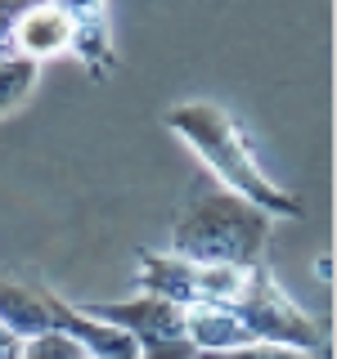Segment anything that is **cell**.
Here are the masks:
<instances>
[{"instance_id":"obj_1","label":"cell","mask_w":337,"mask_h":359,"mask_svg":"<svg viewBox=\"0 0 337 359\" xmlns=\"http://www.w3.org/2000/svg\"><path fill=\"white\" fill-rule=\"evenodd\" d=\"M166 130H176L180 140L211 166V175L225 184V194L261 207L270 220L275 216H292V220L306 216V202L297 194H288V189H279L275 180L265 175V166L256 162L252 144H247V130L220 104H207V99L176 104L166 112Z\"/></svg>"},{"instance_id":"obj_2","label":"cell","mask_w":337,"mask_h":359,"mask_svg":"<svg viewBox=\"0 0 337 359\" xmlns=\"http://www.w3.org/2000/svg\"><path fill=\"white\" fill-rule=\"evenodd\" d=\"M270 252V216L252 202L225 194H198L180 211L171 229V256L198 265H230V269H261Z\"/></svg>"},{"instance_id":"obj_10","label":"cell","mask_w":337,"mask_h":359,"mask_svg":"<svg viewBox=\"0 0 337 359\" xmlns=\"http://www.w3.org/2000/svg\"><path fill=\"white\" fill-rule=\"evenodd\" d=\"M22 359H90V355L63 332H41L22 341Z\"/></svg>"},{"instance_id":"obj_9","label":"cell","mask_w":337,"mask_h":359,"mask_svg":"<svg viewBox=\"0 0 337 359\" xmlns=\"http://www.w3.org/2000/svg\"><path fill=\"white\" fill-rule=\"evenodd\" d=\"M37 76H41V63L22 59V54L0 59V117H5V112H14L22 99L37 90Z\"/></svg>"},{"instance_id":"obj_6","label":"cell","mask_w":337,"mask_h":359,"mask_svg":"<svg viewBox=\"0 0 337 359\" xmlns=\"http://www.w3.org/2000/svg\"><path fill=\"white\" fill-rule=\"evenodd\" d=\"M63 14L72 45L67 54H77L81 67H90L95 81H108L117 67V50H112V27H108V0H50Z\"/></svg>"},{"instance_id":"obj_7","label":"cell","mask_w":337,"mask_h":359,"mask_svg":"<svg viewBox=\"0 0 337 359\" xmlns=\"http://www.w3.org/2000/svg\"><path fill=\"white\" fill-rule=\"evenodd\" d=\"M67 45H72V32H67L63 14L50 5V0H32V5L18 14L14 54H22V59H32V63H45V59L67 54Z\"/></svg>"},{"instance_id":"obj_11","label":"cell","mask_w":337,"mask_h":359,"mask_svg":"<svg viewBox=\"0 0 337 359\" xmlns=\"http://www.w3.org/2000/svg\"><path fill=\"white\" fill-rule=\"evenodd\" d=\"M194 359H315V355H306V351H292V346L252 341V346H234V351H198Z\"/></svg>"},{"instance_id":"obj_8","label":"cell","mask_w":337,"mask_h":359,"mask_svg":"<svg viewBox=\"0 0 337 359\" xmlns=\"http://www.w3.org/2000/svg\"><path fill=\"white\" fill-rule=\"evenodd\" d=\"M0 323H5L18 341L54 332L50 306H45V287L27 283V278H14V274H0Z\"/></svg>"},{"instance_id":"obj_12","label":"cell","mask_w":337,"mask_h":359,"mask_svg":"<svg viewBox=\"0 0 337 359\" xmlns=\"http://www.w3.org/2000/svg\"><path fill=\"white\" fill-rule=\"evenodd\" d=\"M32 0H0V59L14 54V22H18V14Z\"/></svg>"},{"instance_id":"obj_5","label":"cell","mask_w":337,"mask_h":359,"mask_svg":"<svg viewBox=\"0 0 337 359\" xmlns=\"http://www.w3.org/2000/svg\"><path fill=\"white\" fill-rule=\"evenodd\" d=\"M86 314L121 328L135 341L140 359H194L198 355L185 332V310L162 297H149V292H140L131 301H95V306H86Z\"/></svg>"},{"instance_id":"obj_13","label":"cell","mask_w":337,"mask_h":359,"mask_svg":"<svg viewBox=\"0 0 337 359\" xmlns=\"http://www.w3.org/2000/svg\"><path fill=\"white\" fill-rule=\"evenodd\" d=\"M0 359H22V341L0 323Z\"/></svg>"},{"instance_id":"obj_3","label":"cell","mask_w":337,"mask_h":359,"mask_svg":"<svg viewBox=\"0 0 337 359\" xmlns=\"http://www.w3.org/2000/svg\"><path fill=\"white\" fill-rule=\"evenodd\" d=\"M252 269H230V265H198L171 252H149L140 247V287L149 297H162L180 310H225L243 297Z\"/></svg>"},{"instance_id":"obj_4","label":"cell","mask_w":337,"mask_h":359,"mask_svg":"<svg viewBox=\"0 0 337 359\" xmlns=\"http://www.w3.org/2000/svg\"><path fill=\"white\" fill-rule=\"evenodd\" d=\"M239 319V328L252 337V341H270V346H292V351H324V328L310 319L306 310H297L292 301L284 297V287L275 283L270 265L252 269L247 274V287L234 306H225Z\"/></svg>"}]
</instances>
